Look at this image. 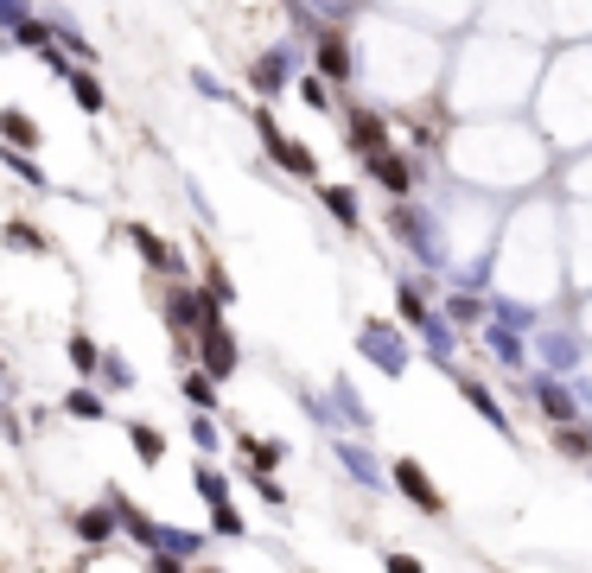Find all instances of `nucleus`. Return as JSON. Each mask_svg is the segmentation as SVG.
Wrapping results in <instances>:
<instances>
[{
	"label": "nucleus",
	"mask_w": 592,
	"mask_h": 573,
	"mask_svg": "<svg viewBox=\"0 0 592 573\" xmlns=\"http://www.w3.org/2000/svg\"><path fill=\"white\" fill-rule=\"evenodd\" d=\"M255 134H261V141H268V153H274V160H281V166L293 172V179H319V160H312V147L287 141V134L274 128V115H268V109L255 115Z\"/></svg>",
	"instance_id": "f257e3e1"
},
{
	"label": "nucleus",
	"mask_w": 592,
	"mask_h": 573,
	"mask_svg": "<svg viewBox=\"0 0 592 573\" xmlns=\"http://www.w3.org/2000/svg\"><path fill=\"white\" fill-rule=\"evenodd\" d=\"M198 351H204V376H230V370H236V344H230V332L217 325V306L198 319Z\"/></svg>",
	"instance_id": "f03ea898"
},
{
	"label": "nucleus",
	"mask_w": 592,
	"mask_h": 573,
	"mask_svg": "<svg viewBox=\"0 0 592 573\" xmlns=\"http://www.w3.org/2000/svg\"><path fill=\"white\" fill-rule=\"evenodd\" d=\"M319 77L325 83H351L357 71H351V45L338 39V32H319Z\"/></svg>",
	"instance_id": "7ed1b4c3"
},
{
	"label": "nucleus",
	"mask_w": 592,
	"mask_h": 573,
	"mask_svg": "<svg viewBox=\"0 0 592 573\" xmlns=\"http://www.w3.org/2000/svg\"><path fill=\"white\" fill-rule=\"evenodd\" d=\"M395 484H402V497H408V503H421V510H446L440 491L427 484V472H421L414 459H395Z\"/></svg>",
	"instance_id": "20e7f679"
},
{
	"label": "nucleus",
	"mask_w": 592,
	"mask_h": 573,
	"mask_svg": "<svg viewBox=\"0 0 592 573\" xmlns=\"http://www.w3.org/2000/svg\"><path fill=\"white\" fill-rule=\"evenodd\" d=\"M351 147H357V153H382V147H389V128H382V115H370V109L351 115Z\"/></svg>",
	"instance_id": "39448f33"
},
{
	"label": "nucleus",
	"mask_w": 592,
	"mask_h": 573,
	"mask_svg": "<svg viewBox=\"0 0 592 573\" xmlns=\"http://www.w3.org/2000/svg\"><path fill=\"white\" fill-rule=\"evenodd\" d=\"M370 172L395 191V198H402V191H414V166H408V160H395V153H370Z\"/></svg>",
	"instance_id": "423d86ee"
},
{
	"label": "nucleus",
	"mask_w": 592,
	"mask_h": 573,
	"mask_svg": "<svg viewBox=\"0 0 592 573\" xmlns=\"http://www.w3.org/2000/svg\"><path fill=\"white\" fill-rule=\"evenodd\" d=\"M128 440H134V453H141V465H160V459H166V433H160V427L128 421Z\"/></svg>",
	"instance_id": "0eeeda50"
},
{
	"label": "nucleus",
	"mask_w": 592,
	"mask_h": 573,
	"mask_svg": "<svg viewBox=\"0 0 592 573\" xmlns=\"http://www.w3.org/2000/svg\"><path fill=\"white\" fill-rule=\"evenodd\" d=\"M0 134H7V147H32V141H39V128H32V115L26 109H0Z\"/></svg>",
	"instance_id": "6e6552de"
},
{
	"label": "nucleus",
	"mask_w": 592,
	"mask_h": 573,
	"mask_svg": "<svg viewBox=\"0 0 592 573\" xmlns=\"http://www.w3.org/2000/svg\"><path fill=\"white\" fill-rule=\"evenodd\" d=\"M128 236H134V249H141V255H147V262H153V268H166V274H172V249H166V242H160V236H153V230H141V223H134V230H128Z\"/></svg>",
	"instance_id": "1a4fd4ad"
},
{
	"label": "nucleus",
	"mask_w": 592,
	"mask_h": 573,
	"mask_svg": "<svg viewBox=\"0 0 592 573\" xmlns=\"http://www.w3.org/2000/svg\"><path fill=\"white\" fill-rule=\"evenodd\" d=\"M64 77H71V90H77V102H83V109H90V115H102V83H96V77H83V71H64Z\"/></svg>",
	"instance_id": "9d476101"
},
{
	"label": "nucleus",
	"mask_w": 592,
	"mask_h": 573,
	"mask_svg": "<svg viewBox=\"0 0 592 573\" xmlns=\"http://www.w3.org/2000/svg\"><path fill=\"white\" fill-rule=\"evenodd\" d=\"M319 198L332 204V217H338V223H357V198H351V191H344V185H325Z\"/></svg>",
	"instance_id": "9b49d317"
},
{
	"label": "nucleus",
	"mask_w": 592,
	"mask_h": 573,
	"mask_svg": "<svg viewBox=\"0 0 592 573\" xmlns=\"http://www.w3.org/2000/svg\"><path fill=\"white\" fill-rule=\"evenodd\" d=\"M459 395H465V402H472V408H484V414H491V427H503V408L491 402V389H478V382L465 376V382H459Z\"/></svg>",
	"instance_id": "f8f14e48"
},
{
	"label": "nucleus",
	"mask_w": 592,
	"mask_h": 573,
	"mask_svg": "<svg viewBox=\"0 0 592 573\" xmlns=\"http://www.w3.org/2000/svg\"><path fill=\"white\" fill-rule=\"evenodd\" d=\"M109 529H115V516H109V510H90V516L77 523V535H83V542H109Z\"/></svg>",
	"instance_id": "ddd939ff"
},
{
	"label": "nucleus",
	"mask_w": 592,
	"mask_h": 573,
	"mask_svg": "<svg viewBox=\"0 0 592 573\" xmlns=\"http://www.w3.org/2000/svg\"><path fill=\"white\" fill-rule=\"evenodd\" d=\"M0 166H7V172H20L26 185H45V172L32 166V153H13V147H7V153H0Z\"/></svg>",
	"instance_id": "4468645a"
},
{
	"label": "nucleus",
	"mask_w": 592,
	"mask_h": 573,
	"mask_svg": "<svg viewBox=\"0 0 592 573\" xmlns=\"http://www.w3.org/2000/svg\"><path fill=\"white\" fill-rule=\"evenodd\" d=\"M542 408L554 414V421H567V414H573V402H567V389H561V382H542Z\"/></svg>",
	"instance_id": "2eb2a0df"
},
{
	"label": "nucleus",
	"mask_w": 592,
	"mask_h": 573,
	"mask_svg": "<svg viewBox=\"0 0 592 573\" xmlns=\"http://www.w3.org/2000/svg\"><path fill=\"white\" fill-rule=\"evenodd\" d=\"M7 242H20V249H45V236L32 230L26 217H13V223H7Z\"/></svg>",
	"instance_id": "dca6fc26"
},
{
	"label": "nucleus",
	"mask_w": 592,
	"mask_h": 573,
	"mask_svg": "<svg viewBox=\"0 0 592 573\" xmlns=\"http://www.w3.org/2000/svg\"><path fill=\"white\" fill-rule=\"evenodd\" d=\"M249 83H255V90H274V83H281V58H261L249 71Z\"/></svg>",
	"instance_id": "f3484780"
},
{
	"label": "nucleus",
	"mask_w": 592,
	"mask_h": 573,
	"mask_svg": "<svg viewBox=\"0 0 592 573\" xmlns=\"http://www.w3.org/2000/svg\"><path fill=\"white\" fill-rule=\"evenodd\" d=\"M300 96L312 102V109H325V102H332V83H325V77H300Z\"/></svg>",
	"instance_id": "a211bd4d"
},
{
	"label": "nucleus",
	"mask_w": 592,
	"mask_h": 573,
	"mask_svg": "<svg viewBox=\"0 0 592 573\" xmlns=\"http://www.w3.org/2000/svg\"><path fill=\"white\" fill-rule=\"evenodd\" d=\"M185 395H191L198 408H217V389H211V376H191V382H185Z\"/></svg>",
	"instance_id": "6ab92c4d"
},
{
	"label": "nucleus",
	"mask_w": 592,
	"mask_h": 573,
	"mask_svg": "<svg viewBox=\"0 0 592 573\" xmlns=\"http://www.w3.org/2000/svg\"><path fill=\"white\" fill-rule=\"evenodd\" d=\"M71 357H77V370H96V363H102L90 338H71Z\"/></svg>",
	"instance_id": "aec40b11"
},
{
	"label": "nucleus",
	"mask_w": 592,
	"mask_h": 573,
	"mask_svg": "<svg viewBox=\"0 0 592 573\" xmlns=\"http://www.w3.org/2000/svg\"><path fill=\"white\" fill-rule=\"evenodd\" d=\"M554 446H561V453H573V459H580V453H586L592 440H586V433H567V427H561V433H554Z\"/></svg>",
	"instance_id": "412c9836"
},
{
	"label": "nucleus",
	"mask_w": 592,
	"mask_h": 573,
	"mask_svg": "<svg viewBox=\"0 0 592 573\" xmlns=\"http://www.w3.org/2000/svg\"><path fill=\"white\" fill-rule=\"evenodd\" d=\"M102 370H109L115 389H128V382H134V376H128V357H102Z\"/></svg>",
	"instance_id": "4be33fe9"
},
{
	"label": "nucleus",
	"mask_w": 592,
	"mask_h": 573,
	"mask_svg": "<svg viewBox=\"0 0 592 573\" xmlns=\"http://www.w3.org/2000/svg\"><path fill=\"white\" fill-rule=\"evenodd\" d=\"M13 32H20V39H26V45H45V39H51V32H45L39 20H13Z\"/></svg>",
	"instance_id": "5701e85b"
},
{
	"label": "nucleus",
	"mask_w": 592,
	"mask_h": 573,
	"mask_svg": "<svg viewBox=\"0 0 592 573\" xmlns=\"http://www.w3.org/2000/svg\"><path fill=\"white\" fill-rule=\"evenodd\" d=\"M402 312H408L414 325H427V312H421V293H414V287H402Z\"/></svg>",
	"instance_id": "b1692460"
},
{
	"label": "nucleus",
	"mask_w": 592,
	"mask_h": 573,
	"mask_svg": "<svg viewBox=\"0 0 592 573\" xmlns=\"http://www.w3.org/2000/svg\"><path fill=\"white\" fill-rule=\"evenodd\" d=\"M382 567H389V573H427L421 561H414V554H389V561H382Z\"/></svg>",
	"instance_id": "393cba45"
},
{
	"label": "nucleus",
	"mask_w": 592,
	"mask_h": 573,
	"mask_svg": "<svg viewBox=\"0 0 592 573\" xmlns=\"http://www.w3.org/2000/svg\"><path fill=\"white\" fill-rule=\"evenodd\" d=\"M198 491L211 497V503H223V478H217V472H198Z\"/></svg>",
	"instance_id": "a878e982"
},
{
	"label": "nucleus",
	"mask_w": 592,
	"mask_h": 573,
	"mask_svg": "<svg viewBox=\"0 0 592 573\" xmlns=\"http://www.w3.org/2000/svg\"><path fill=\"white\" fill-rule=\"evenodd\" d=\"M71 414H83V421H96L102 408H96V395H71Z\"/></svg>",
	"instance_id": "bb28decb"
},
{
	"label": "nucleus",
	"mask_w": 592,
	"mask_h": 573,
	"mask_svg": "<svg viewBox=\"0 0 592 573\" xmlns=\"http://www.w3.org/2000/svg\"><path fill=\"white\" fill-rule=\"evenodd\" d=\"M153 573H185V567L172 561V554H153Z\"/></svg>",
	"instance_id": "cd10ccee"
},
{
	"label": "nucleus",
	"mask_w": 592,
	"mask_h": 573,
	"mask_svg": "<svg viewBox=\"0 0 592 573\" xmlns=\"http://www.w3.org/2000/svg\"><path fill=\"white\" fill-rule=\"evenodd\" d=\"M198 573H223V567H198Z\"/></svg>",
	"instance_id": "c85d7f7f"
}]
</instances>
